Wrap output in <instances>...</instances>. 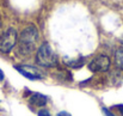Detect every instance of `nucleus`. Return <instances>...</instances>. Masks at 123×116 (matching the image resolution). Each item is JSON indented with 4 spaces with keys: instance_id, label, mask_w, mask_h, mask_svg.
<instances>
[{
    "instance_id": "f8f14e48",
    "label": "nucleus",
    "mask_w": 123,
    "mask_h": 116,
    "mask_svg": "<svg viewBox=\"0 0 123 116\" xmlns=\"http://www.w3.org/2000/svg\"><path fill=\"white\" fill-rule=\"evenodd\" d=\"M56 116H72L69 113H67V111H60V113H57Z\"/></svg>"
},
{
    "instance_id": "4468645a",
    "label": "nucleus",
    "mask_w": 123,
    "mask_h": 116,
    "mask_svg": "<svg viewBox=\"0 0 123 116\" xmlns=\"http://www.w3.org/2000/svg\"><path fill=\"white\" fill-rule=\"evenodd\" d=\"M0 31H1V25H0Z\"/></svg>"
},
{
    "instance_id": "39448f33",
    "label": "nucleus",
    "mask_w": 123,
    "mask_h": 116,
    "mask_svg": "<svg viewBox=\"0 0 123 116\" xmlns=\"http://www.w3.org/2000/svg\"><path fill=\"white\" fill-rule=\"evenodd\" d=\"M14 68L25 78L30 79V80H42L44 79V73L42 72L41 70L36 66L32 65H14Z\"/></svg>"
},
{
    "instance_id": "7ed1b4c3",
    "label": "nucleus",
    "mask_w": 123,
    "mask_h": 116,
    "mask_svg": "<svg viewBox=\"0 0 123 116\" xmlns=\"http://www.w3.org/2000/svg\"><path fill=\"white\" fill-rule=\"evenodd\" d=\"M18 34L14 28H8L0 34V53L8 54L17 44Z\"/></svg>"
},
{
    "instance_id": "20e7f679",
    "label": "nucleus",
    "mask_w": 123,
    "mask_h": 116,
    "mask_svg": "<svg viewBox=\"0 0 123 116\" xmlns=\"http://www.w3.org/2000/svg\"><path fill=\"white\" fill-rule=\"evenodd\" d=\"M111 67V60L106 54H97L90 62L88 70L93 73H105Z\"/></svg>"
},
{
    "instance_id": "423d86ee",
    "label": "nucleus",
    "mask_w": 123,
    "mask_h": 116,
    "mask_svg": "<svg viewBox=\"0 0 123 116\" xmlns=\"http://www.w3.org/2000/svg\"><path fill=\"white\" fill-rule=\"evenodd\" d=\"M29 103L36 108H44L48 103V97L41 92H32L29 97Z\"/></svg>"
},
{
    "instance_id": "0eeeda50",
    "label": "nucleus",
    "mask_w": 123,
    "mask_h": 116,
    "mask_svg": "<svg viewBox=\"0 0 123 116\" xmlns=\"http://www.w3.org/2000/svg\"><path fill=\"white\" fill-rule=\"evenodd\" d=\"M114 64L117 70L123 71V44L118 45L114 52Z\"/></svg>"
},
{
    "instance_id": "9b49d317",
    "label": "nucleus",
    "mask_w": 123,
    "mask_h": 116,
    "mask_svg": "<svg viewBox=\"0 0 123 116\" xmlns=\"http://www.w3.org/2000/svg\"><path fill=\"white\" fill-rule=\"evenodd\" d=\"M114 109L115 110H117L118 111V114L121 116H123V104H117V105H115L114 107Z\"/></svg>"
},
{
    "instance_id": "9d476101",
    "label": "nucleus",
    "mask_w": 123,
    "mask_h": 116,
    "mask_svg": "<svg viewBox=\"0 0 123 116\" xmlns=\"http://www.w3.org/2000/svg\"><path fill=\"white\" fill-rule=\"evenodd\" d=\"M102 113H103L104 116H116L109 108H106V107H103V108H102Z\"/></svg>"
},
{
    "instance_id": "f257e3e1",
    "label": "nucleus",
    "mask_w": 123,
    "mask_h": 116,
    "mask_svg": "<svg viewBox=\"0 0 123 116\" xmlns=\"http://www.w3.org/2000/svg\"><path fill=\"white\" fill-rule=\"evenodd\" d=\"M40 41V31L37 29L36 25L30 24L28 26H25L20 34L18 35V39H17V55L19 58H29L31 56L36 49L38 48Z\"/></svg>"
},
{
    "instance_id": "1a4fd4ad",
    "label": "nucleus",
    "mask_w": 123,
    "mask_h": 116,
    "mask_svg": "<svg viewBox=\"0 0 123 116\" xmlns=\"http://www.w3.org/2000/svg\"><path fill=\"white\" fill-rule=\"evenodd\" d=\"M37 116H51V114L49 113V110H47L45 108H41L37 111Z\"/></svg>"
},
{
    "instance_id": "ddd939ff",
    "label": "nucleus",
    "mask_w": 123,
    "mask_h": 116,
    "mask_svg": "<svg viewBox=\"0 0 123 116\" xmlns=\"http://www.w3.org/2000/svg\"><path fill=\"white\" fill-rule=\"evenodd\" d=\"M4 78H5V74H4L2 70H0V81H2V80H4Z\"/></svg>"
},
{
    "instance_id": "f03ea898",
    "label": "nucleus",
    "mask_w": 123,
    "mask_h": 116,
    "mask_svg": "<svg viewBox=\"0 0 123 116\" xmlns=\"http://www.w3.org/2000/svg\"><path fill=\"white\" fill-rule=\"evenodd\" d=\"M35 62L42 68H54L57 66V55L48 42H43L37 48L35 54Z\"/></svg>"
},
{
    "instance_id": "6e6552de",
    "label": "nucleus",
    "mask_w": 123,
    "mask_h": 116,
    "mask_svg": "<svg viewBox=\"0 0 123 116\" xmlns=\"http://www.w3.org/2000/svg\"><path fill=\"white\" fill-rule=\"evenodd\" d=\"M84 62H85V60H82V59H79V60H73V61H68V62H67V65H68L69 67H73V68H79V67H81L82 65H84Z\"/></svg>"
}]
</instances>
